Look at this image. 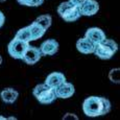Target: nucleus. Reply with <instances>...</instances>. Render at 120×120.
<instances>
[{"instance_id": "obj_24", "label": "nucleus", "mask_w": 120, "mask_h": 120, "mask_svg": "<svg viewBox=\"0 0 120 120\" xmlns=\"http://www.w3.org/2000/svg\"><path fill=\"white\" fill-rule=\"evenodd\" d=\"M6 1V0H0V2H1V3H2V2H5Z\"/></svg>"}, {"instance_id": "obj_5", "label": "nucleus", "mask_w": 120, "mask_h": 120, "mask_svg": "<svg viewBox=\"0 0 120 120\" xmlns=\"http://www.w3.org/2000/svg\"><path fill=\"white\" fill-rule=\"evenodd\" d=\"M28 46H29L28 42L14 38L8 46V52L13 59L22 60L23 55H24L26 49L28 48Z\"/></svg>"}, {"instance_id": "obj_18", "label": "nucleus", "mask_w": 120, "mask_h": 120, "mask_svg": "<svg viewBox=\"0 0 120 120\" xmlns=\"http://www.w3.org/2000/svg\"><path fill=\"white\" fill-rule=\"evenodd\" d=\"M44 0H27L25 6H39L43 4Z\"/></svg>"}, {"instance_id": "obj_17", "label": "nucleus", "mask_w": 120, "mask_h": 120, "mask_svg": "<svg viewBox=\"0 0 120 120\" xmlns=\"http://www.w3.org/2000/svg\"><path fill=\"white\" fill-rule=\"evenodd\" d=\"M119 69L116 68V69H112V70L110 71V74H109V77L110 79L112 80L113 82H116V84H118L119 82Z\"/></svg>"}, {"instance_id": "obj_4", "label": "nucleus", "mask_w": 120, "mask_h": 120, "mask_svg": "<svg viewBox=\"0 0 120 120\" xmlns=\"http://www.w3.org/2000/svg\"><path fill=\"white\" fill-rule=\"evenodd\" d=\"M57 14L66 22H74L80 18L79 8L69 1L62 2L57 6Z\"/></svg>"}, {"instance_id": "obj_16", "label": "nucleus", "mask_w": 120, "mask_h": 120, "mask_svg": "<svg viewBox=\"0 0 120 120\" xmlns=\"http://www.w3.org/2000/svg\"><path fill=\"white\" fill-rule=\"evenodd\" d=\"M36 22L39 23L41 26L43 27L45 30H47L50 26H51V23H52V18L50 15H42L40 17H38L36 19Z\"/></svg>"}, {"instance_id": "obj_22", "label": "nucleus", "mask_w": 120, "mask_h": 120, "mask_svg": "<svg viewBox=\"0 0 120 120\" xmlns=\"http://www.w3.org/2000/svg\"><path fill=\"white\" fill-rule=\"evenodd\" d=\"M1 64H2V56L0 55V65H1Z\"/></svg>"}, {"instance_id": "obj_13", "label": "nucleus", "mask_w": 120, "mask_h": 120, "mask_svg": "<svg viewBox=\"0 0 120 120\" xmlns=\"http://www.w3.org/2000/svg\"><path fill=\"white\" fill-rule=\"evenodd\" d=\"M18 96H19V93L14 88H5L0 93V97H1L2 101L8 105H11L15 102L18 99Z\"/></svg>"}, {"instance_id": "obj_6", "label": "nucleus", "mask_w": 120, "mask_h": 120, "mask_svg": "<svg viewBox=\"0 0 120 120\" xmlns=\"http://www.w3.org/2000/svg\"><path fill=\"white\" fill-rule=\"evenodd\" d=\"M42 52H41L40 48L34 47V46H28V48L26 49L24 55L22 57V61L24 63H26L27 65H34L37 64L40 59L42 57Z\"/></svg>"}, {"instance_id": "obj_3", "label": "nucleus", "mask_w": 120, "mask_h": 120, "mask_svg": "<svg viewBox=\"0 0 120 120\" xmlns=\"http://www.w3.org/2000/svg\"><path fill=\"white\" fill-rule=\"evenodd\" d=\"M33 94L37 98V100L43 105H49L56 99L55 90L53 88L49 87L48 85H46L45 82L37 85L33 90Z\"/></svg>"}, {"instance_id": "obj_15", "label": "nucleus", "mask_w": 120, "mask_h": 120, "mask_svg": "<svg viewBox=\"0 0 120 120\" xmlns=\"http://www.w3.org/2000/svg\"><path fill=\"white\" fill-rule=\"evenodd\" d=\"M15 38L29 43L31 41V36H30V31H29V27L26 26V27H23V28H20L19 30H18V33L16 34Z\"/></svg>"}, {"instance_id": "obj_12", "label": "nucleus", "mask_w": 120, "mask_h": 120, "mask_svg": "<svg viewBox=\"0 0 120 120\" xmlns=\"http://www.w3.org/2000/svg\"><path fill=\"white\" fill-rule=\"evenodd\" d=\"M76 48H77V50L80 52V53L90 54V53H93V52H94L95 45H94V44L92 43L89 39H87L86 37H84V38L77 40Z\"/></svg>"}, {"instance_id": "obj_9", "label": "nucleus", "mask_w": 120, "mask_h": 120, "mask_svg": "<svg viewBox=\"0 0 120 120\" xmlns=\"http://www.w3.org/2000/svg\"><path fill=\"white\" fill-rule=\"evenodd\" d=\"M40 50L43 55H53L59 51V43L53 39L46 40L41 44Z\"/></svg>"}, {"instance_id": "obj_10", "label": "nucleus", "mask_w": 120, "mask_h": 120, "mask_svg": "<svg viewBox=\"0 0 120 120\" xmlns=\"http://www.w3.org/2000/svg\"><path fill=\"white\" fill-rule=\"evenodd\" d=\"M99 11V4L95 0H88L79 8L82 16H93Z\"/></svg>"}, {"instance_id": "obj_21", "label": "nucleus", "mask_w": 120, "mask_h": 120, "mask_svg": "<svg viewBox=\"0 0 120 120\" xmlns=\"http://www.w3.org/2000/svg\"><path fill=\"white\" fill-rule=\"evenodd\" d=\"M17 1H18V3H20L21 5H25L26 2H27V0H17Z\"/></svg>"}, {"instance_id": "obj_7", "label": "nucleus", "mask_w": 120, "mask_h": 120, "mask_svg": "<svg viewBox=\"0 0 120 120\" xmlns=\"http://www.w3.org/2000/svg\"><path fill=\"white\" fill-rule=\"evenodd\" d=\"M85 37L87 39H89L94 45H97L98 43L102 42L103 40L107 39L105 37V34L102 29L98 28V27H91V28H88L86 34H85Z\"/></svg>"}, {"instance_id": "obj_2", "label": "nucleus", "mask_w": 120, "mask_h": 120, "mask_svg": "<svg viewBox=\"0 0 120 120\" xmlns=\"http://www.w3.org/2000/svg\"><path fill=\"white\" fill-rule=\"evenodd\" d=\"M118 50V45L114 40L105 39L102 42L95 45L93 53L96 54V56L100 60H110L113 57V55Z\"/></svg>"}, {"instance_id": "obj_19", "label": "nucleus", "mask_w": 120, "mask_h": 120, "mask_svg": "<svg viewBox=\"0 0 120 120\" xmlns=\"http://www.w3.org/2000/svg\"><path fill=\"white\" fill-rule=\"evenodd\" d=\"M68 1L71 2L72 4H74V5L78 6V8H80V6H82L86 1H88V0H68Z\"/></svg>"}, {"instance_id": "obj_1", "label": "nucleus", "mask_w": 120, "mask_h": 120, "mask_svg": "<svg viewBox=\"0 0 120 120\" xmlns=\"http://www.w3.org/2000/svg\"><path fill=\"white\" fill-rule=\"evenodd\" d=\"M82 111L88 117L103 116L111 111V102L105 97L90 96L82 102Z\"/></svg>"}, {"instance_id": "obj_14", "label": "nucleus", "mask_w": 120, "mask_h": 120, "mask_svg": "<svg viewBox=\"0 0 120 120\" xmlns=\"http://www.w3.org/2000/svg\"><path fill=\"white\" fill-rule=\"evenodd\" d=\"M29 27V31H30V36H31V41H36L41 39L42 37L45 34V29L41 26L39 23H37L36 21L33 22L30 25H28Z\"/></svg>"}, {"instance_id": "obj_23", "label": "nucleus", "mask_w": 120, "mask_h": 120, "mask_svg": "<svg viewBox=\"0 0 120 120\" xmlns=\"http://www.w3.org/2000/svg\"><path fill=\"white\" fill-rule=\"evenodd\" d=\"M0 119H2V120H4V119H5V117H3V116H0Z\"/></svg>"}, {"instance_id": "obj_11", "label": "nucleus", "mask_w": 120, "mask_h": 120, "mask_svg": "<svg viewBox=\"0 0 120 120\" xmlns=\"http://www.w3.org/2000/svg\"><path fill=\"white\" fill-rule=\"evenodd\" d=\"M67 82L66 80V76L61 72H52L46 77L45 79V84L48 85L49 87L56 89L60 85H62L63 82Z\"/></svg>"}, {"instance_id": "obj_8", "label": "nucleus", "mask_w": 120, "mask_h": 120, "mask_svg": "<svg viewBox=\"0 0 120 120\" xmlns=\"http://www.w3.org/2000/svg\"><path fill=\"white\" fill-rule=\"evenodd\" d=\"M54 90H55V94H56V98H62V99L70 98L71 96H73V94H74V92H75L74 86L67 82L60 85V86Z\"/></svg>"}, {"instance_id": "obj_20", "label": "nucleus", "mask_w": 120, "mask_h": 120, "mask_svg": "<svg viewBox=\"0 0 120 120\" xmlns=\"http://www.w3.org/2000/svg\"><path fill=\"white\" fill-rule=\"evenodd\" d=\"M4 22H5V17H4V14L0 11V28L3 26Z\"/></svg>"}]
</instances>
